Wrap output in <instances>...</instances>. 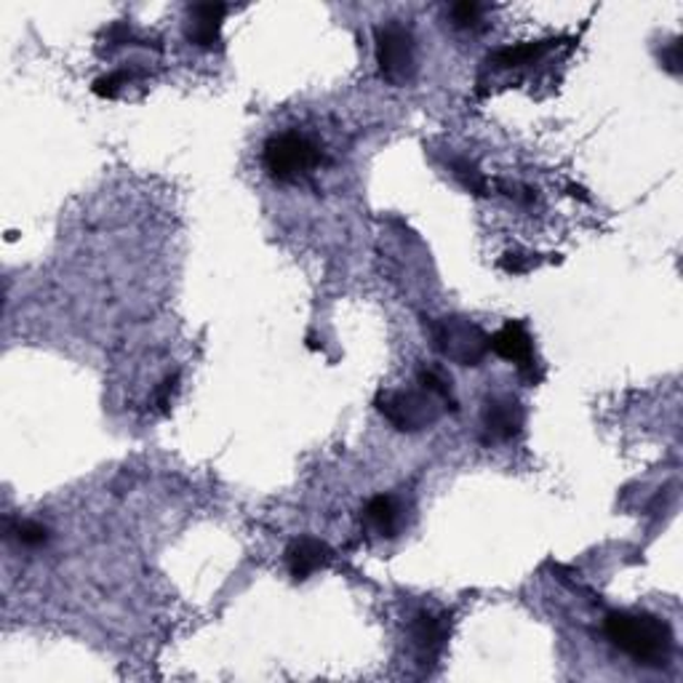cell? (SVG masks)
Wrapping results in <instances>:
<instances>
[{
	"mask_svg": "<svg viewBox=\"0 0 683 683\" xmlns=\"http://www.w3.org/2000/svg\"><path fill=\"white\" fill-rule=\"evenodd\" d=\"M606 638L615 649L628 654L633 662L646 668H662L673 654V630L654 615L633 611H611L604 622Z\"/></svg>",
	"mask_w": 683,
	"mask_h": 683,
	"instance_id": "cell-1",
	"label": "cell"
},
{
	"mask_svg": "<svg viewBox=\"0 0 683 683\" xmlns=\"http://www.w3.org/2000/svg\"><path fill=\"white\" fill-rule=\"evenodd\" d=\"M262 163L276 182H296L324 163V150L305 134L283 131L267 139Z\"/></svg>",
	"mask_w": 683,
	"mask_h": 683,
	"instance_id": "cell-2",
	"label": "cell"
},
{
	"mask_svg": "<svg viewBox=\"0 0 683 683\" xmlns=\"http://www.w3.org/2000/svg\"><path fill=\"white\" fill-rule=\"evenodd\" d=\"M438 353L459 366H478L489 353V337L463 318H441L430 326Z\"/></svg>",
	"mask_w": 683,
	"mask_h": 683,
	"instance_id": "cell-3",
	"label": "cell"
},
{
	"mask_svg": "<svg viewBox=\"0 0 683 683\" xmlns=\"http://www.w3.org/2000/svg\"><path fill=\"white\" fill-rule=\"evenodd\" d=\"M377 64L379 73L388 84L404 86L414 75V38L404 25H388L377 27Z\"/></svg>",
	"mask_w": 683,
	"mask_h": 683,
	"instance_id": "cell-4",
	"label": "cell"
},
{
	"mask_svg": "<svg viewBox=\"0 0 683 683\" xmlns=\"http://www.w3.org/2000/svg\"><path fill=\"white\" fill-rule=\"evenodd\" d=\"M433 399L428 390L419 393H382L379 395V412L390 419L399 430H422L430 422H435Z\"/></svg>",
	"mask_w": 683,
	"mask_h": 683,
	"instance_id": "cell-5",
	"label": "cell"
},
{
	"mask_svg": "<svg viewBox=\"0 0 683 683\" xmlns=\"http://www.w3.org/2000/svg\"><path fill=\"white\" fill-rule=\"evenodd\" d=\"M489 350L497 353L499 358L513 361L521 369V374H534V344H531L529 331L523 324L510 320L494 337H489Z\"/></svg>",
	"mask_w": 683,
	"mask_h": 683,
	"instance_id": "cell-6",
	"label": "cell"
},
{
	"mask_svg": "<svg viewBox=\"0 0 683 683\" xmlns=\"http://www.w3.org/2000/svg\"><path fill=\"white\" fill-rule=\"evenodd\" d=\"M452 630V617L433 615V611H419L412 622V641L422 662H435L441 657L443 646L448 641Z\"/></svg>",
	"mask_w": 683,
	"mask_h": 683,
	"instance_id": "cell-7",
	"label": "cell"
},
{
	"mask_svg": "<svg viewBox=\"0 0 683 683\" xmlns=\"http://www.w3.org/2000/svg\"><path fill=\"white\" fill-rule=\"evenodd\" d=\"M225 3H195L187 9V40L198 49H217L225 22Z\"/></svg>",
	"mask_w": 683,
	"mask_h": 683,
	"instance_id": "cell-8",
	"label": "cell"
},
{
	"mask_svg": "<svg viewBox=\"0 0 683 683\" xmlns=\"http://www.w3.org/2000/svg\"><path fill=\"white\" fill-rule=\"evenodd\" d=\"M331 547L326 542L315 540V536H300V540L291 542L286 547V566H289V574L296 582L311 580L315 571L326 569L331 564Z\"/></svg>",
	"mask_w": 683,
	"mask_h": 683,
	"instance_id": "cell-9",
	"label": "cell"
},
{
	"mask_svg": "<svg viewBox=\"0 0 683 683\" xmlns=\"http://www.w3.org/2000/svg\"><path fill=\"white\" fill-rule=\"evenodd\" d=\"M523 408L513 399H494L483 406V430L489 441H510L521 433Z\"/></svg>",
	"mask_w": 683,
	"mask_h": 683,
	"instance_id": "cell-10",
	"label": "cell"
},
{
	"mask_svg": "<svg viewBox=\"0 0 683 683\" xmlns=\"http://www.w3.org/2000/svg\"><path fill=\"white\" fill-rule=\"evenodd\" d=\"M364 521L366 527L377 531L379 536H393L399 531V521H401V510H399V502L388 494H379V497L369 499L364 510Z\"/></svg>",
	"mask_w": 683,
	"mask_h": 683,
	"instance_id": "cell-11",
	"label": "cell"
},
{
	"mask_svg": "<svg viewBox=\"0 0 683 683\" xmlns=\"http://www.w3.org/2000/svg\"><path fill=\"white\" fill-rule=\"evenodd\" d=\"M556 40H531V43H521V46H507V49H499L497 54L492 56L494 67L499 69H513V67H523V64H534L536 60L547 54L553 49Z\"/></svg>",
	"mask_w": 683,
	"mask_h": 683,
	"instance_id": "cell-12",
	"label": "cell"
},
{
	"mask_svg": "<svg viewBox=\"0 0 683 683\" xmlns=\"http://www.w3.org/2000/svg\"><path fill=\"white\" fill-rule=\"evenodd\" d=\"M142 75H144L142 69H137V67L115 69V73H107V75H102V78L93 80V93L102 99H115V97H121V91H124L131 80L142 78Z\"/></svg>",
	"mask_w": 683,
	"mask_h": 683,
	"instance_id": "cell-13",
	"label": "cell"
},
{
	"mask_svg": "<svg viewBox=\"0 0 683 683\" xmlns=\"http://www.w3.org/2000/svg\"><path fill=\"white\" fill-rule=\"evenodd\" d=\"M9 536L16 540V545L27 547V551H38L49 542V529L38 521H20L14 527H9Z\"/></svg>",
	"mask_w": 683,
	"mask_h": 683,
	"instance_id": "cell-14",
	"label": "cell"
},
{
	"mask_svg": "<svg viewBox=\"0 0 683 683\" xmlns=\"http://www.w3.org/2000/svg\"><path fill=\"white\" fill-rule=\"evenodd\" d=\"M452 14V25L459 27V30H472V27L481 25V16H483V5L472 3V0H463V3H454L448 9Z\"/></svg>",
	"mask_w": 683,
	"mask_h": 683,
	"instance_id": "cell-15",
	"label": "cell"
},
{
	"mask_svg": "<svg viewBox=\"0 0 683 683\" xmlns=\"http://www.w3.org/2000/svg\"><path fill=\"white\" fill-rule=\"evenodd\" d=\"M452 168H454V177H457L459 182L467 187V190L476 192V195H483V192H486V179H483V174L478 172V168L472 166V163L454 161Z\"/></svg>",
	"mask_w": 683,
	"mask_h": 683,
	"instance_id": "cell-16",
	"label": "cell"
},
{
	"mask_svg": "<svg viewBox=\"0 0 683 683\" xmlns=\"http://www.w3.org/2000/svg\"><path fill=\"white\" fill-rule=\"evenodd\" d=\"M527 256L529 254H518V251H516V254H513V251H507V254L502 256V262H499L502 270L510 273V276H523V273H529L531 267L536 265L534 260H527Z\"/></svg>",
	"mask_w": 683,
	"mask_h": 683,
	"instance_id": "cell-17",
	"label": "cell"
},
{
	"mask_svg": "<svg viewBox=\"0 0 683 683\" xmlns=\"http://www.w3.org/2000/svg\"><path fill=\"white\" fill-rule=\"evenodd\" d=\"M177 388H179V374H172V377L163 379L161 388L155 390V404H157V408H161V412H168V406H172Z\"/></svg>",
	"mask_w": 683,
	"mask_h": 683,
	"instance_id": "cell-18",
	"label": "cell"
},
{
	"mask_svg": "<svg viewBox=\"0 0 683 683\" xmlns=\"http://www.w3.org/2000/svg\"><path fill=\"white\" fill-rule=\"evenodd\" d=\"M662 62L670 73H681V40L679 38L668 46V51H662Z\"/></svg>",
	"mask_w": 683,
	"mask_h": 683,
	"instance_id": "cell-19",
	"label": "cell"
}]
</instances>
